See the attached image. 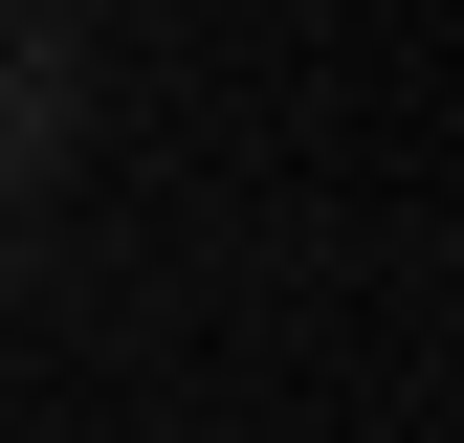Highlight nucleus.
Returning <instances> with one entry per match:
<instances>
[{"label":"nucleus","mask_w":464,"mask_h":443,"mask_svg":"<svg viewBox=\"0 0 464 443\" xmlns=\"http://www.w3.org/2000/svg\"><path fill=\"white\" fill-rule=\"evenodd\" d=\"M67 155H89V23L0 0V200H44Z\"/></svg>","instance_id":"f257e3e1"}]
</instances>
